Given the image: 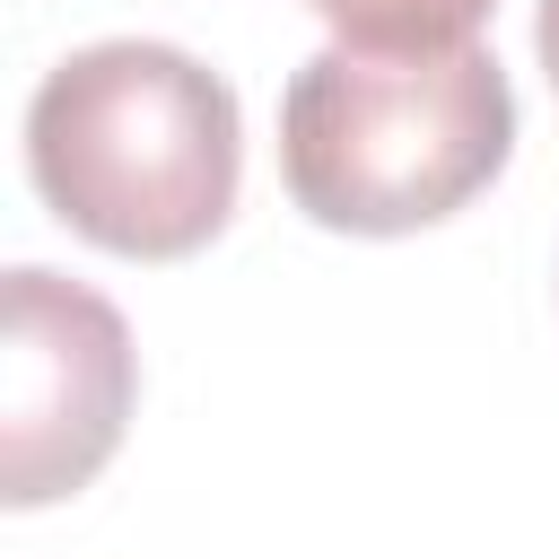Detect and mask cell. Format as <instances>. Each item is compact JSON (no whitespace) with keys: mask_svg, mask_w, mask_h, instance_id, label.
<instances>
[{"mask_svg":"<svg viewBox=\"0 0 559 559\" xmlns=\"http://www.w3.org/2000/svg\"><path fill=\"white\" fill-rule=\"evenodd\" d=\"M26 175L70 236L122 262H183L245 183L236 87L175 44H79L26 105Z\"/></svg>","mask_w":559,"mask_h":559,"instance_id":"obj_1","label":"cell"},{"mask_svg":"<svg viewBox=\"0 0 559 559\" xmlns=\"http://www.w3.org/2000/svg\"><path fill=\"white\" fill-rule=\"evenodd\" d=\"M515 87L498 52H314L280 96V183L332 236H419L498 183Z\"/></svg>","mask_w":559,"mask_h":559,"instance_id":"obj_2","label":"cell"},{"mask_svg":"<svg viewBox=\"0 0 559 559\" xmlns=\"http://www.w3.org/2000/svg\"><path fill=\"white\" fill-rule=\"evenodd\" d=\"M0 323H9V349H0V498L52 507V498L87 489L131 428V393H140L131 323L87 280H61L44 262L9 271Z\"/></svg>","mask_w":559,"mask_h":559,"instance_id":"obj_3","label":"cell"},{"mask_svg":"<svg viewBox=\"0 0 559 559\" xmlns=\"http://www.w3.org/2000/svg\"><path fill=\"white\" fill-rule=\"evenodd\" d=\"M332 44L349 52H376V61H411V52H454V44H480V17L498 0H306Z\"/></svg>","mask_w":559,"mask_h":559,"instance_id":"obj_4","label":"cell"},{"mask_svg":"<svg viewBox=\"0 0 559 559\" xmlns=\"http://www.w3.org/2000/svg\"><path fill=\"white\" fill-rule=\"evenodd\" d=\"M533 52H542V70H550V87H559V0L533 9Z\"/></svg>","mask_w":559,"mask_h":559,"instance_id":"obj_5","label":"cell"}]
</instances>
